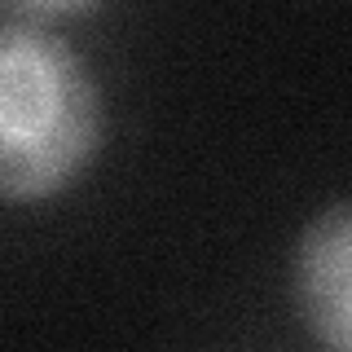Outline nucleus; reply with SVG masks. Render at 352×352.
I'll return each mask as SVG.
<instances>
[{
	"instance_id": "f257e3e1",
	"label": "nucleus",
	"mask_w": 352,
	"mask_h": 352,
	"mask_svg": "<svg viewBox=\"0 0 352 352\" xmlns=\"http://www.w3.org/2000/svg\"><path fill=\"white\" fill-rule=\"evenodd\" d=\"M102 146V93L62 36L0 22V198L40 203L80 181Z\"/></svg>"
},
{
	"instance_id": "f03ea898",
	"label": "nucleus",
	"mask_w": 352,
	"mask_h": 352,
	"mask_svg": "<svg viewBox=\"0 0 352 352\" xmlns=\"http://www.w3.org/2000/svg\"><path fill=\"white\" fill-rule=\"evenodd\" d=\"M295 308L326 352H352V198L330 203L300 234Z\"/></svg>"
}]
</instances>
